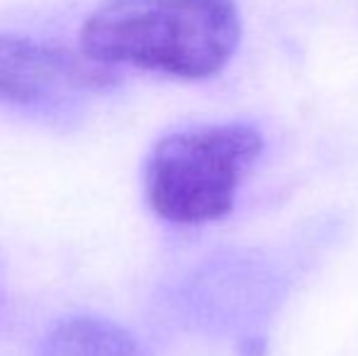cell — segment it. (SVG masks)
<instances>
[{
    "label": "cell",
    "mask_w": 358,
    "mask_h": 356,
    "mask_svg": "<svg viewBox=\"0 0 358 356\" xmlns=\"http://www.w3.org/2000/svg\"><path fill=\"white\" fill-rule=\"evenodd\" d=\"M241 20L234 0H105L80 29L90 59L176 78H210L234 57Z\"/></svg>",
    "instance_id": "cell-1"
},
{
    "label": "cell",
    "mask_w": 358,
    "mask_h": 356,
    "mask_svg": "<svg viewBox=\"0 0 358 356\" xmlns=\"http://www.w3.org/2000/svg\"><path fill=\"white\" fill-rule=\"evenodd\" d=\"M261 149L264 139L249 124H213L169 134L146 164L149 205L159 218L178 225L227 218Z\"/></svg>",
    "instance_id": "cell-2"
},
{
    "label": "cell",
    "mask_w": 358,
    "mask_h": 356,
    "mask_svg": "<svg viewBox=\"0 0 358 356\" xmlns=\"http://www.w3.org/2000/svg\"><path fill=\"white\" fill-rule=\"evenodd\" d=\"M115 76L88 54L57 44L0 34V100L13 105H47L113 86Z\"/></svg>",
    "instance_id": "cell-3"
},
{
    "label": "cell",
    "mask_w": 358,
    "mask_h": 356,
    "mask_svg": "<svg viewBox=\"0 0 358 356\" xmlns=\"http://www.w3.org/2000/svg\"><path fill=\"white\" fill-rule=\"evenodd\" d=\"M42 356H144L137 339L103 318L59 322L42 344Z\"/></svg>",
    "instance_id": "cell-4"
}]
</instances>
